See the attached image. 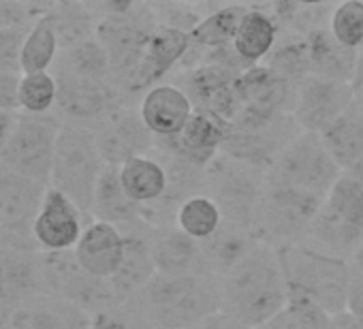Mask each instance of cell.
Instances as JSON below:
<instances>
[{"label": "cell", "instance_id": "6da1fadb", "mask_svg": "<svg viewBox=\"0 0 363 329\" xmlns=\"http://www.w3.org/2000/svg\"><path fill=\"white\" fill-rule=\"evenodd\" d=\"M220 291L223 312L248 329H261L291 301L278 250L259 240L220 278Z\"/></svg>", "mask_w": 363, "mask_h": 329}, {"label": "cell", "instance_id": "7a4b0ae2", "mask_svg": "<svg viewBox=\"0 0 363 329\" xmlns=\"http://www.w3.org/2000/svg\"><path fill=\"white\" fill-rule=\"evenodd\" d=\"M130 301L158 329H191L223 310L220 278L156 274Z\"/></svg>", "mask_w": 363, "mask_h": 329}, {"label": "cell", "instance_id": "3957f363", "mask_svg": "<svg viewBox=\"0 0 363 329\" xmlns=\"http://www.w3.org/2000/svg\"><path fill=\"white\" fill-rule=\"evenodd\" d=\"M291 299L308 301L329 316L346 312V299L354 267L348 261L327 257L308 246L278 250Z\"/></svg>", "mask_w": 363, "mask_h": 329}, {"label": "cell", "instance_id": "277c9868", "mask_svg": "<svg viewBox=\"0 0 363 329\" xmlns=\"http://www.w3.org/2000/svg\"><path fill=\"white\" fill-rule=\"evenodd\" d=\"M105 167L92 128L62 122L50 186L69 197L90 223L96 184Z\"/></svg>", "mask_w": 363, "mask_h": 329}, {"label": "cell", "instance_id": "5b68a950", "mask_svg": "<svg viewBox=\"0 0 363 329\" xmlns=\"http://www.w3.org/2000/svg\"><path fill=\"white\" fill-rule=\"evenodd\" d=\"M96 13V39L105 48L111 65V82L118 86L139 65L154 30L158 28L152 5L122 3L103 5Z\"/></svg>", "mask_w": 363, "mask_h": 329}, {"label": "cell", "instance_id": "8992f818", "mask_svg": "<svg viewBox=\"0 0 363 329\" xmlns=\"http://www.w3.org/2000/svg\"><path fill=\"white\" fill-rule=\"evenodd\" d=\"M208 197L216 201L225 223L255 235L257 212L267 186V172L257 164L218 154L208 167Z\"/></svg>", "mask_w": 363, "mask_h": 329}, {"label": "cell", "instance_id": "52a82bcc", "mask_svg": "<svg viewBox=\"0 0 363 329\" xmlns=\"http://www.w3.org/2000/svg\"><path fill=\"white\" fill-rule=\"evenodd\" d=\"M323 201V197L297 189L267 184L257 212L255 240L276 250L306 244Z\"/></svg>", "mask_w": 363, "mask_h": 329}, {"label": "cell", "instance_id": "ba28073f", "mask_svg": "<svg viewBox=\"0 0 363 329\" xmlns=\"http://www.w3.org/2000/svg\"><path fill=\"white\" fill-rule=\"evenodd\" d=\"M342 174L323 145L320 135L301 130L274 160L267 172V184L297 189L325 199Z\"/></svg>", "mask_w": 363, "mask_h": 329}, {"label": "cell", "instance_id": "9c48e42d", "mask_svg": "<svg viewBox=\"0 0 363 329\" xmlns=\"http://www.w3.org/2000/svg\"><path fill=\"white\" fill-rule=\"evenodd\" d=\"M60 128L62 120L56 116L20 113L3 158V169L50 186Z\"/></svg>", "mask_w": 363, "mask_h": 329}, {"label": "cell", "instance_id": "30bf717a", "mask_svg": "<svg viewBox=\"0 0 363 329\" xmlns=\"http://www.w3.org/2000/svg\"><path fill=\"white\" fill-rule=\"evenodd\" d=\"M301 133L291 113L276 118H250L240 116L229 124L227 141L220 154L257 164L269 172L280 152Z\"/></svg>", "mask_w": 363, "mask_h": 329}, {"label": "cell", "instance_id": "8fae6325", "mask_svg": "<svg viewBox=\"0 0 363 329\" xmlns=\"http://www.w3.org/2000/svg\"><path fill=\"white\" fill-rule=\"evenodd\" d=\"M50 186L0 167V233L3 244L39 252L33 225Z\"/></svg>", "mask_w": 363, "mask_h": 329}, {"label": "cell", "instance_id": "7c38bea8", "mask_svg": "<svg viewBox=\"0 0 363 329\" xmlns=\"http://www.w3.org/2000/svg\"><path fill=\"white\" fill-rule=\"evenodd\" d=\"M189 52H191V33L169 28V26H158L135 71L116 86L124 105H133L128 103L130 99L143 96L150 88L162 84V79L173 69H177L184 62Z\"/></svg>", "mask_w": 363, "mask_h": 329}, {"label": "cell", "instance_id": "4fadbf2b", "mask_svg": "<svg viewBox=\"0 0 363 329\" xmlns=\"http://www.w3.org/2000/svg\"><path fill=\"white\" fill-rule=\"evenodd\" d=\"M357 99L352 84L308 75L299 82L291 116L303 133H325Z\"/></svg>", "mask_w": 363, "mask_h": 329}, {"label": "cell", "instance_id": "5bb4252c", "mask_svg": "<svg viewBox=\"0 0 363 329\" xmlns=\"http://www.w3.org/2000/svg\"><path fill=\"white\" fill-rule=\"evenodd\" d=\"M92 133L109 167H122L126 160L152 154L156 147V137L143 124L139 107L133 105H120L109 111L96 126H92Z\"/></svg>", "mask_w": 363, "mask_h": 329}, {"label": "cell", "instance_id": "9a60e30c", "mask_svg": "<svg viewBox=\"0 0 363 329\" xmlns=\"http://www.w3.org/2000/svg\"><path fill=\"white\" fill-rule=\"evenodd\" d=\"M54 77L58 82L56 109L65 118L62 122H73L92 128L109 111L124 105L113 82H84L56 73Z\"/></svg>", "mask_w": 363, "mask_h": 329}, {"label": "cell", "instance_id": "2e32d148", "mask_svg": "<svg viewBox=\"0 0 363 329\" xmlns=\"http://www.w3.org/2000/svg\"><path fill=\"white\" fill-rule=\"evenodd\" d=\"M235 90L242 105L240 116L276 118L293 111L297 86L280 77L267 65H257L238 77Z\"/></svg>", "mask_w": 363, "mask_h": 329}, {"label": "cell", "instance_id": "e0dca14e", "mask_svg": "<svg viewBox=\"0 0 363 329\" xmlns=\"http://www.w3.org/2000/svg\"><path fill=\"white\" fill-rule=\"evenodd\" d=\"M88 218L79 208L56 189H48L41 212L33 225V238L39 250L45 252H67L75 250ZM90 223V221H88Z\"/></svg>", "mask_w": 363, "mask_h": 329}, {"label": "cell", "instance_id": "ac0fdd59", "mask_svg": "<svg viewBox=\"0 0 363 329\" xmlns=\"http://www.w3.org/2000/svg\"><path fill=\"white\" fill-rule=\"evenodd\" d=\"M229 124L208 111L195 109L189 124L173 139H156V150L177 156L186 162H193L197 167L208 164L223 152L227 141Z\"/></svg>", "mask_w": 363, "mask_h": 329}, {"label": "cell", "instance_id": "d6986e66", "mask_svg": "<svg viewBox=\"0 0 363 329\" xmlns=\"http://www.w3.org/2000/svg\"><path fill=\"white\" fill-rule=\"evenodd\" d=\"M124 233V259L118 272L109 278L118 299L124 303L135 297L154 276L156 263L152 255V231L145 221H139L128 227H120Z\"/></svg>", "mask_w": 363, "mask_h": 329}, {"label": "cell", "instance_id": "ffe728a7", "mask_svg": "<svg viewBox=\"0 0 363 329\" xmlns=\"http://www.w3.org/2000/svg\"><path fill=\"white\" fill-rule=\"evenodd\" d=\"M195 105L177 84H158L139 99V116L156 139H173L189 124Z\"/></svg>", "mask_w": 363, "mask_h": 329}, {"label": "cell", "instance_id": "44dd1931", "mask_svg": "<svg viewBox=\"0 0 363 329\" xmlns=\"http://www.w3.org/2000/svg\"><path fill=\"white\" fill-rule=\"evenodd\" d=\"M43 295L39 252L0 244V308L9 314Z\"/></svg>", "mask_w": 363, "mask_h": 329}, {"label": "cell", "instance_id": "7402d4cb", "mask_svg": "<svg viewBox=\"0 0 363 329\" xmlns=\"http://www.w3.org/2000/svg\"><path fill=\"white\" fill-rule=\"evenodd\" d=\"M73 252L84 272L109 280L124 259V233L116 225L92 221L86 225Z\"/></svg>", "mask_w": 363, "mask_h": 329}, {"label": "cell", "instance_id": "603a6c76", "mask_svg": "<svg viewBox=\"0 0 363 329\" xmlns=\"http://www.w3.org/2000/svg\"><path fill=\"white\" fill-rule=\"evenodd\" d=\"M152 255L156 274L167 276H214L206 263L201 244L177 227L152 231Z\"/></svg>", "mask_w": 363, "mask_h": 329}, {"label": "cell", "instance_id": "cb8c5ba5", "mask_svg": "<svg viewBox=\"0 0 363 329\" xmlns=\"http://www.w3.org/2000/svg\"><path fill=\"white\" fill-rule=\"evenodd\" d=\"M92 314L79 306L52 297L39 295L9 314L7 329H90Z\"/></svg>", "mask_w": 363, "mask_h": 329}, {"label": "cell", "instance_id": "d4e9b609", "mask_svg": "<svg viewBox=\"0 0 363 329\" xmlns=\"http://www.w3.org/2000/svg\"><path fill=\"white\" fill-rule=\"evenodd\" d=\"M278 39H280V26L265 11V7L248 5V11L235 33L231 48L238 60L246 69H250V67L263 65L269 58Z\"/></svg>", "mask_w": 363, "mask_h": 329}, {"label": "cell", "instance_id": "484cf974", "mask_svg": "<svg viewBox=\"0 0 363 329\" xmlns=\"http://www.w3.org/2000/svg\"><path fill=\"white\" fill-rule=\"evenodd\" d=\"M303 41H306L310 75L333 79V82H346V84L354 82L359 52L340 45L329 33V26L312 30L310 35L303 37Z\"/></svg>", "mask_w": 363, "mask_h": 329}, {"label": "cell", "instance_id": "4316f807", "mask_svg": "<svg viewBox=\"0 0 363 329\" xmlns=\"http://www.w3.org/2000/svg\"><path fill=\"white\" fill-rule=\"evenodd\" d=\"M320 141L337 167L348 174L363 158V105L354 103L325 130Z\"/></svg>", "mask_w": 363, "mask_h": 329}, {"label": "cell", "instance_id": "83f0119b", "mask_svg": "<svg viewBox=\"0 0 363 329\" xmlns=\"http://www.w3.org/2000/svg\"><path fill=\"white\" fill-rule=\"evenodd\" d=\"M120 169V182L124 193L141 208L156 206L167 193L164 164L154 154H143L126 160Z\"/></svg>", "mask_w": 363, "mask_h": 329}, {"label": "cell", "instance_id": "f1b7e54d", "mask_svg": "<svg viewBox=\"0 0 363 329\" xmlns=\"http://www.w3.org/2000/svg\"><path fill=\"white\" fill-rule=\"evenodd\" d=\"M92 221L109 223L116 227H128L143 221V208L124 193L118 167L107 164L101 174L92 203Z\"/></svg>", "mask_w": 363, "mask_h": 329}, {"label": "cell", "instance_id": "f546056e", "mask_svg": "<svg viewBox=\"0 0 363 329\" xmlns=\"http://www.w3.org/2000/svg\"><path fill=\"white\" fill-rule=\"evenodd\" d=\"M248 5H220L191 30V52H216L231 48Z\"/></svg>", "mask_w": 363, "mask_h": 329}, {"label": "cell", "instance_id": "4dcf8cb0", "mask_svg": "<svg viewBox=\"0 0 363 329\" xmlns=\"http://www.w3.org/2000/svg\"><path fill=\"white\" fill-rule=\"evenodd\" d=\"M52 73L84 79V82H111L109 56L96 37L71 50L60 52Z\"/></svg>", "mask_w": 363, "mask_h": 329}, {"label": "cell", "instance_id": "1f68e13d", "mask_svg": "<svg viewBox=\"0 0 363 329\" xmlns=\"http://www.w3.org/2000/svg\"><path fill=\"white\" fill-rule=\"evenodd\" d=\"M48 18L52 20V26L56 30L60 52L71 50L96 37L99 18L90 5H82V3L50 5Z\"/></svg>", "mask_w": 363, "mask_h": 329}, {"label": "cell", "instance_id": "d6a6232c", "mask_svg": "<svg viewBox=\"0 0 363 329\" xmlns=\"http://www.w3.org/2000/svg\"><path fill=\"white\" fill-rule=\"evenodd\" d=\"M255 242L257 240L252 233L238 229L229 223H223V227L210 240L199 242V244H201V250H203L210 272L216 278H223L233 265H238L242 261V257L255 246Z\"/></svg>", "mask_w": 363, "mask_h": 329}, {"label": "cell", "instance_id": "836d02e7", "mask_svg": "<svg viewBox=\"0 0 363 329\" xmlns=\"http://www.w3.org/2000/svg\"><path fill=\"white\" fill-rule=\"evenodd\" d=\"M60 56V45L56 30L52 26V20L48 13L39 18L24 41L22 50V75H33V73H48Z\"/></svg>", "mask_w": 363, "mask_h": 329}, {"label": "cell", "instance_id": "e575fe53", "mask_svg": "<svg viewBox=\"0 0 363 329\" xmlns=\"http://www.w3.org/2000/svg\"><path fill=\"white\" fill-rule=\"evenodd\" d=\"M223 223H225V218H223L220 208L208 195L191 197L189 201L179 206V210L175 214V227L182 233L193 238L195 242L210 240L223 227Z\"/></svg>", "mask_w": 363, "mask_h": 329}, {"label": "cell", "instance_id": "d590c367", "mask_svg": "<svg viewBox=\"0 0 363 329\" xmlns=\"http://www.w3.org/2000/svg\"><path fill=\"white\" fill-rule=\"evenodd\" d=\"M56 101H58V82L52 71L20 77V88H18L20 113L50 116V111L56 107Z\"/></svg>", "mask_w": 363, "mask_h": 329}, {"label": "cell", "instance_id": "8d00e7d4", "mask_svg": "<svg viewBox=\"0 0 363 329\" xmlns=\"http://www.w3.org/2000/svg\"><path fill=\"white\" fill-rule=\"evenodd\" d=\"M325 206L363 235V182L352 174H342L325 197Z\"/></svg>", "mask_w": 363, "mask_h": 329}, {"label": "cell", "instance_id": "74e56055", "mask_svg": "<svg viewBox=\"0 0 363 329\" xmlns=\"http://www.w3.org/2000/svg\"><path fill=\"white\" fill-rule=\"evenodd\" d=\"M329 33L340 45L359 52L363 48V0H344L335 5L329 18Z\"/></svg>", "mask_w": 363, "mask_h": 329}, {"label": "cell", "instance_id": "f35d334b", "mask_svg": "<svg viewBox=\"0 0 363 329\" xmlns=\"http://www.w3.org/2000/svg\"><path fill=\"white\" fill-rule=\"evenodd\" d=\"M331 316L320 308L291 299L272 320H267L261 329H329Z\"/></svg>", "mask_w": 363, "mask_h": 329}, {"label": "cell", "instance_id": "ab89813d", "mask_svg": "<svg viewBox=\"0 0 363 329\" xmlns=\"http://www.w3.org/2000/svg\"><path fill=\"white\" fill-rule=\"evenodd\" d=\"M90 329H158L130 299L92 316Z\"/></svg>", "mask_w": 363, "mask_h": 329}, {"label": "cell", "instance_id": "60d3db41", "mask_svg": "<svg viewBox=\"0 0 363 329\" xmlns=\"http://www.w3.org/2000/svg\"><path fill=\"white\" fill-rule=\"evenodd\" d=\"M30 28L0 30V73L22 75V50Z\"/></svg>", "mask_w": 363, "mask_h": 329}, {"label": "cell", "instance_id": "b9f144b4", "mask_svg": "<svg viewBox=\"0 0 363 329\" xmlns=\"http://www.w3.org/2000/svg\"><path fill=\"white\" fill-rule=\"evenodd\" d=\"M22 75L0 73V111H20L18 88Z\"/></svg>", "mask_w": 363, "mask_h": 329}, {"label": "cell", "instance_id": "7bdbcfd3", "mask_svg": "<svg viewBox=\"0 0 363 329\" xmlns=\"http://www.w3.org/2000/svg\"><path fill=\"white\" fill-rule=\"evenodd\" d=\"M346 312L363 329V274L357 269H354V276L350 282V291H348V299H346Z\"/></svg>", "mask_w": 363, "mask_h": 329}, {"label": "cell", "instance_id": "ee69618b", "mask_svg": "<svg viewBox=\"0 0 363 329\" xmlns=\"http://www.w3.org/2000/svg\"><path fill=\"white\" fill-rule=\"evenodd\" d=\"M18 116H20V111H0V167H3V158H5L9 139L13 135Z\"/></svg>", "mask_w": 363, "mask_h": 329}, {"label": "cell", "instance_id": "f6af8a7d", "mask_svg": "<svg viewBox=\"0 0 363 329\" xmlns=\"http://www.w3.org/2000/svg\"><path fill=\"white\" fill-rule=\"evenodd\" d=\"M191 329H248V327H244L242 323H238L235 318H231L229 314H225L220 310V312L212 314L210 318L201 320L199 325H195Z\"/></svg>", "mask_w": 363, "mask_h": 329}, {"label": "cell", "instance_id": "bcb514c9", "mask_svg": "<svg viewBox=\"0 0 363 329\" xmlns=\"http://www.w3.org/2000/svg\"><path fill=\"white\" fill-rule=\"evenodd\" d=\"M329 329H361V325H357V320L348 312H342V314L331 316Z\"/></svg>", "mask_w": 363, "mask_h": 329}, {"label": "cell", "instance_id": "7dc6e473", "mask_svg": "<svg viewBox=\"0 0 363 329\" xmlns=\"http://www.w3.org/2000/svg\"><path fill=\"white\" fill-rule=\"evenodd\" d=\"M354 90L363 88V48L359 50V58H357V73H354V82H352Z\"/></svg>", "mask_w": 363, "mask_h": 329}, {"label": "cell", "instance_id": "c3c4849f", "mask_svg": "<svg viewBox=\"0 0 363 329\" xmlns=\"http://www.w3.org/2000/svg\"><path fill=\"white\" fill-rule=\"evenodd\" d=\"M350 263H352V267H354L357 272H361V274H363V246L359 248V252L354 255V259H352Z\"/></svg>", "mask_w": 363, "mask_h": 329}, {"label": "cell", "instance_id": "681fc988", "mask_svg": "<svg viewBox=\"0 0 363 329\" xmlns=\"http://www.w3.org/2000/svg\"><path fill=\"white\" fill-rule=\"evenodd\" d=\"M7 325H9V312L0 308V329H7Z\"/></svg>", "mask_w": 363, "mask_h": 329}, {"label": "cell", "instance_id": "f907efd6", "mask_svg": "<svg viewBox=\"0 0 363 329\" xmlns=\"http://www.w3.org/2000/svg\"><path fill=\"white\" fill-rule=\"evenodd\" d=\"M348 174H352L354 178H359V180L363 182V158H361V162L357 164V167H354V169H350Z\"/></svg>", "mask_w": 363, "mask_h": 329}, {"label": "cell", "instance_id": "816d5d0a", "mask_svg": "<svg viewBox=\"0 0 363 329\" xmlns=\"http://www.w3.org/2000/svg\"><path fill=\"white\" fill-rule=\"evenodd\" d=\"M0 244H3V233H0Z\"/></svg>", "mask_w": 363, "mask_h": 329}]
</instances>
